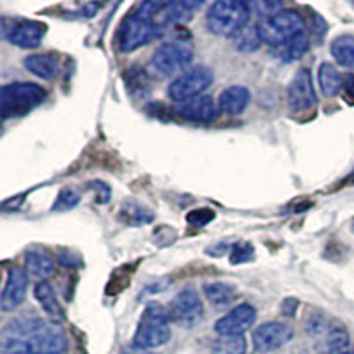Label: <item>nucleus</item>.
I'll return each mask as SVG.
<instances>
[{
    "mask_svg": "<svg viewBox=\"0 0 354 354\" xmlns=\"http://www.w3.org/2000/svg\"><path fill=\"white\" fill-rule=\"evenodd\" d=\"M230 39H232L234 48L243 53L257 52L259 46H261L262 43L261 32H259V25H246V27H243L238 34H234Z\"/></svg>",
    "mask_w": 354,
    "mask_h": 354,
    "instance_id": "nucleus-22",
    "label": "nucleus"
},
{
    "mask_svg": "<svg viewBox=\"0 0 354 354\" xmlns=\"http://www.w3.org/2000/svg\"><path fill=\"white\" fill-rule=\"evenodd\" d=\"M80 202V195L75 192V189H62L61 194H59V197H57L55 204H53L52 211H69L73 209L75 205Z\"/></svg>",
    "mask_w": 354,
    "mask_h": 354,
    "instance_id": "nucleus-29",
    "label": "nucleus"
},
{
    "mask_svg": "<svg viewBox=\"0 0 354 354\" xmlns=\"http://www.w3.org/2000/svg\"><path fill=\"white\" fill-rule=\"evenodd\" d=\"M46 100V91L30 82H15L0 91V110L4 119L20 117L39 106Z\"/></svg>",
    "mask_w": 354,
    "mask_h": 354,
    "instance_id": "nucleus-3",
    "label": "nucleus"
},
{
    "mask_svg": "<svg viewBox=\"0 0 354 354\" xmlns=\"http://www.w3.org/2000/svg\"><path fill=\"white\" fill-rule=\"evenodd\" d=\"M142 354H154V353H142Z\"/></svg>",
    "mask_w": 354,
    "mask_h": 354,
    "instance_id": "nucleus-34",
    "label": "nucleus"
},
{
    "mask_svg": "<svg viewBox=\"0 0 354 354\" xmlns=\"http://www.w3.org/2000/svg\"><path fill=\"white\" fill-rule=\"evenodd\" d=\"M170 331L169 310L160 303H149L142 314L138 328L133 337V346L137 349H156L169 344Z\"/></svg>",
    "mask_w": 354,
    "mask_h": 354,
    "instance_id": "nucleus-2",
    "label": "nucleus"
},
{
    "mask_svg": "<svg viewBox=\"0 0 354 354\" xmlns=\"http://www.w3.org/2000/svg\"><path fill=\"white\" fill-rule=\"evenodd\" d=\"M289 105L294 112H305L315 105V88L312 82V73L306 68L299 69L294 75L289 85Z\"/></svg>",
    "mask_w": 354,
    "mask_h": 354,
    "instance_id": "nucleus-12",
    "label": "nucleus"
},
{
    "mask_svg": "<svg viewBox=\"0 0 354 354\" xmlns=\"http://www.w3.org/2000/svg\"><path fill=\"white\" fill-rule=\"evenodd\" d=\"M204 294L213 305H227L236 296V289H234L232 283L211 282L204 286Z\"/></svg>",
    "mask_w": 354,
    "mask_h": 354,
    "instance_id": "nucleus-25",
    "label": "nucleus"
},
{
    "mask_svg": "<svg viewBox=\"0 0 354 354\" xmlns=\"http://www.w3.org/2000/svg\"><path fill=\"white\" fill-rule=\"evenodd\" d=\"M122 216L126 223H133V225H140V223H149L153 220V214L147 209H144L142 205L138 204H124L122 207Z\"/></svg>",
    "mask_w": 354,
    "mask_h": 354,
    "instance_id": "nucleus-27",
    "label": "nucleus"
},
{
    "mask_svg": "<svg viewBox=\"0 0 354 354\" xmlns=\"http://www.w3.org/2000/svg\"><path fill=\"white\" fill-rule=\"evenodd\" d=\"M68 338L57 324L41 319L11 321L0 335L2 354H64Z\"/></svg>",
    "mask_w": 354,
    "mask_h": 354,
    "instance_id": "nucleus-1",
    "label": "nucleus"
},
{
    "mask_svg": "<svg viewBox=\"0 0 354 354\" xmlns=\"http://www.w3.org/2000/svg\"><path fill=\"white\" fill-rule=\"evenodd\" d=\"M170 321L181 328H195L204 317V306L197 290L192 287L179 290L169 306Z\"/></svg>",
    "mask_w": 354,
    "mask_h": 354,
    "instance_id": "nucleus-9",
    "label": "nucleus"
},
{
    "mask_svg": "<svg viewBox=\"0 0 354 354\" xmlns=\"http://www.w3.org/2000/svg\"><path fill=\"white\" fill-rule=\"evenodd\" d=\"M156 25L151 21L149 15L142 9V6H138L137 11L131 12L119 25V30H117V48L124 53L135 52V50L151 43L156 37Z\"/></svg>",
    "mask_w": 354,
    "mask_h": 354,
    "instance_id": "nucleus-5",
    "label": "nucleus"
},
{
    "mask_svg": "<svg viewBox=\"0 0 354 354\" xmlns=\"http://www.w3.org/2000/svg\"><path fill=\"white\" fill-rule=\"evenodd\" d=\"M213 80V69H209L207 66H195V68H189L188 71L179 75L169 85L167 93H169L170 100L183 103V101L192 100V97L202 96V93L209 88Z\"/></svg>",
    "mask_w": 354,
    "mask_h": 354,
    "instance_id": "nucleus-8",
    "label": "nucleus"
},
{
    "mask_svg": "<svg viewBox=\"0 0 354 354\" xmlns=\"http://www.w3.org/2000/svg\"><path fill=\"white\" fill-rule=\"evenodd\" d=\"M250 8V12H255L257 17L261 18H270L273 17V15H277V12H280L283 8V4H280V2H266V0H255V2H252V4H248Z\"/></svg>",
    "mask_w": 354,
    "mask_h": 354,
    "instance_id": "nucleus-28",
    "label": "nucleus"
},
{
    "mask_svg": "<svg viewBox=\"0 0 354 354\" xmlns=\"http://www.w3.org/2000/svg\"><path fill=\"white\" fill-rule=\"evenodd\" d=\"M319 85H321V91L326 96H337L340 93V88L344 87V78L342 75L338 73V69L335 68L330 62H324L319 68Z\"/></svg>",
    "mask_w": 354,
    "mask_h": 354,
    "instance_id": "nucleus-23",
    "label": "nucleus"
},
{
    "mask_svg": "<svg viewBox=\"0 0 354 354\" xmlns=\"http://www.w3.org/2000/svg\"><path fill=\"white\" fill-rule=\"evenodd\" d=\"M321 351L324 354H344L349 353V335L344 330L342 326L338 324H331L330 330L326 331L324 337H321L317 340Z\"/></svg>",
    "mask_w": 354,
    "mask_h": 354,
    "instance_id": "nucleus-21",
    "label": "nucleus"
},
{
    "mask_svg": "<svg viewBox=\"0 0 354 354\" xmlns=\"http://www.w3.org/2000/svg\"><path fill=\"white\" fill-rule=\"evenodd\" d=\"M24 66L28 73H32L34 77L43 78V80H53L59 75V61L57 57L48 55V53H37V55L27 57Z\"/></svg>",
    "mask_w": 354,
    "mask_h": 354,
    "instance_id": "nucleus-17",
    "label": "nucleus"
},
{
    "mask_svg": "<svg viewBox=\"0 0 354 354\" xmlns=\"http://www.w3.org/2000/svg\"><path fill=\"white\" fill-rule=\"evenodd\" d=\"M344 354H353V353H344Z\"/></svg>",
    "mask_w": 354,
    "mask_h": 354,
    "instance_id": "nucleus-35",
    "label": "nucleus"
},
{
    "mask_svg": "<svg viewBox=\"0 0 354 354\" xmlns=\"http://www.w3.org/2000/svg\"><path fill=\"white\" fill-rule=\"evenodd\" d=\"M344 88H346V93L354 100V75H347L344 78Z\"/></svg>",
    "mask_w": 354,
    "mask_h": 354,
    "instance_id": "nucleus-33",
    "label": "nucleus"
},
{
    "mask_svg": "<svg viewBox=\"0 0 354 354\" xmlns=\"http://www.w3.org/2000/svg\"><path fill=\"white\" fill-rule=\"evenodd\" d=\"M331 55L342 68L354 69V36H340L331 43Z\"/></svg>",
    "mask_w": 354,
    "mask_h": 354,
    "instance_id": "nucleus-24",
    "label": "nucleus"
},
{
    "mask_svg": "<svg viewBox=\"0 0 354 354\" xmlns=\"http://www.w3.org/2000/svg\"><path fill=\"white\" fill-rule=\"evenodd\" d=\"M250 103V91L243 85H232L220 94L218 106L227 115H239Z\"/></svg>",
    "mask_w": 354,
    "mask_h": 354,
    "instance_id": "nucleus-16",
    "label": "nucleus"
},
{
    "mask_svg": "<svg viewBox=\"0 0 354 354\" xmlns=\"http://www.w3.org/2000/svg\"><path fill=\"white\" fill-rule=\"evenodd\" d=\"M176 112L177 115H181L186 121L211 122L218 117L220 106H218V103L213 97L202 94V96L192 97V100H186L183 103H177Z\"/></svg>",
    "mask_w": 354,
    "mask_h": 354,
    "instance_id": "nucleus-13",
    "label": "nucleus"
},
{
    "mask_svg": "<svg viewBox=\"0 0 354 354\" xmlns=\"http://www.w3.org/2000/svg\"><path fill=\"white\" fill-rule=\"evenodd\" d=\"M211 220H214V213L211 209H195L186 216V221L194 227H204Z\"/></svg>",
    "mask_w": 354,
    "mask_h": 354,
    "instance_id": "nucleus-31",
    "label": "nucleus"
},
{
    "mask_svg": "<svg viewBox=\"0 0 354 354\" xmlns=\"http://www.w3.org/2000/svg\"><path fill=\"white\" fill-rule=\"evenodd\" d=\"M303 30H305V20L294 9H282L280 12L266 18L259 24L262 43L270 44L273 48L303 34Z\"/></svg>",
    "mask_w": 354,
    "mask_h": 354,
    "instance_id": "nucleus-6",
    "label": "nucleus"
},
{
    "mask_svg": "<svg viewBox=\"0 0 354 354\" xmlns=\"http://www.w3.org/2000/svg\"><path fill=\"white\" fill-rule=\"evenodd\" d=\"M257 319V310L248 303L238 305L232 308L229 314H225L221 319H218L214 324V330L220 337H238L243 335Z\"/></svg>",
    "mask_w": 354,
    "mask_h": 354,
    "instance_id": "nucleus-11",
    "label": "nucleus"
},
{
    "mask_svg": "<svg viewBox=\"0 0 354 354\" xmlns=\"http://www.w3.org/2000/svg\"><path fill=\"white\" fill-rule=\"evenodd\" d=\"M46 34V25L34 20H21L12 24L11 30L4 34L11 41V44L20 48H37Z\"/></svg>",
    "mask_w": 354,
    "mask_h": 354,
    "instance_id": "nucleus-15",
    "label": "nucleus"
},
{
    "mask_svg": "<svg viewBox=\"0 0 354 354\" xmlns=\"http://www.w3.org/2000/svg\"><path fill=\"white\" fill-rule=\"evenodd\" d=\"M254 248L248 243H241V245H236L230 252V262L232 264H243V262H248L254 259Z\"/></svg>",
    "mask_w": 354,
    "mask_h": 354,
    "instance_id": "nucleus-30",
    "label": "nucleus"
},
{
    "mask_svg": "<svg viewBox=\"0 0 354 354\" xmlns=\"http://www.w3.org/2000/svg\"><path fill=\"white\" fill-rule=\"evenodd\" d=\"M250 8L239 0H218L207 11V27L213 34L232 37L248 25Z\"/></svg>",
    "mask_w": 354,
    "mask_h": 354,
    "instance_id": "nucleus-4",
    "label": "nucleus"
},
{
    "mask_svg": "<svg viewBox=\"0 0 354 354\" xmlns=\"http://www.w3.org/2000/svg\"><path fill=\"white\" fill-rule=\"evenodd\" d=\"M246 340L243 335L238 337H220L213 344V354H245Z\"/></svg>",
    "mask_w": 354,
    "mask_h": 354,
    "instance_id": "nucleus-26",
    "label": "nucleus"
},
{
    "mask_svg": "<svg viewBox=\"0 0 354 354\" xmlns=\"http://www.w3.org/2000/svg\"><path fill=\"white\" fill-rule=\"evenodd\" d=\"M194 61V46L189 41L176 39L163 43L153 53L151 64L161 77H174L188 71Z\"/></svg>",
    "mask_w": 354,
    "mask_h": 354,
    "instance_id": "nucleus-7",
    "label": "nucleus"
},
{
    "mask_svg": "<svg viewBox=\"0 0 354 354\" xmlns=\"http://www.w3.org/2000/svg\"><path fill=\"white\" fill-rule=\"evenodd\" d=\"M310 48V41L305 34H299V36L292 37L287 43L280 44L277 48H273V55L277 57L280 62H286V64H290V62L299 61Z\"/></svg>",
    "mask_w": 354,
    "mask_h": 354,
    "instance_id": "nucleus-20",
    "label": "nucleus"
},
{
    "mask_svg": "<svg viewBox=\"0 0 354 354\" xmlns=\"http://www.w3.org/2000/svg\"><path fill=\"white\" fill-rule=\"evenodd\" d=\"M294 337V330L286 324V322H264L259 328H255L254 335H252V340H254V349L257 353H271V351H277L280 347H283L286 344H289Z\"/></svg>",
    "mask_w": 354,
    "mask_h": 354,
    "instance_id": "nucleus-10",
    "label": "nucleus"
},
{
    "mask_svg": "<svg viewBox=\"0 0 354 354\" xmlns=\"http://www.w3.org/2000/svg\"><path fill=\"white\" fill-rule=\"evenodd\" d=\"M298 305H299V303L296 301L294 298H287L286 301L282 303V314L287 315V317H292L294 312L298 310Z\"/></svg>",
    "mask_w": 354,
    "mask_h": 354,
    "instance_id": "nucleus-32",
    "label": "nucleus"
},
{
    "mask_svg": "<svg viewBox=\"0 0 354 354\" xmlns=\"http://www.w3.org/2000/svg\"><path fill=\"white\" fill-rule=\"evenodd\" d=\"M25 268L27 273L34 278H39L41 282H44V278H48L53 274V266L52 257L43 250H30L25 255Z\"/></svg>",
    "mask_w": 354,
    "mask_h": 354,
    "instance_id": "nucleus-19",
    "label": "nucleus"
},
{
    "mask_svg": "<svg viewBox=\"0 0 354 354\" xmlns=\"http://www.w3.org/2000/svg\"><path fill=\"white\" fill-rule=\"evenodd\" d=\"M34 296H36L37 303L41 305V308L46 312V315L53 319L55 322L62 321L64 319V310H62L61 303L57 299L55 290L52 289L48 282H39L34 287Z\"/></svg>",
    "mask_w": 354,
    "mask_h": 354,
    "instance_id": "nucleus-18",
    "label": "nucleus"
},
{
    "mask_svg": "<svg viewBox=\"0 0 354 354\" xmlns=\"http://www.w3.org/2000/svg\"><path fill=\"white\" fill-rule=\"evenodd\" d=\"M28 274L21 268H12L8 274L2 296H0V308L2 312H12L24 303L25 294H27Z\"/></svg>",
    "mask_w": 354,
    "mask_h": 354,
    "instance_id": "nucleus-14",
    "label": "nucleus"
}]
</instances>
